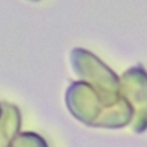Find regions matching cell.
<instances>
[{
  "label": "cell",
  "mask_w": 147,
  "mask_h": 147,
  "mask_svg": "<svg viewBox=\"0 0 147 147\" xmlns=\"http://www.w3.org/2000/svg\"><path fill=\"white\" fill-rule=\"evenodd\" d=\"M0 115V147H9L10 141L20 126V113L16 107L3 103Z\"/></svg>",
  "instance_id": "6da1fadb"
},
{
  "label": "cell",
  "mask_w": 147,
  "mask_h": 147,
  "mask_svg": "<svg viewBox=\"0 0 147 147\" xmlns=\"http://www.w3.org/2000/svg\"><path fill=\"white\" fill-rule=\"evenodd\" d=\"M29 1H31V2H38V1H40V0H29Z\"/></svg>",
  "instance_id": "7a4b0ae2"
},
{
  "label": "cell",
  "mask_w": 147,
  "mask_h": 147,
  "mask_svg": "<svg viewBox=\"0 0 147 147\" xmlns=\"http://www.w3.org/2000/svg\"><path fill=\"white\" fill-rule=\"evenodd\" d=\"M0 115H1V108H0Z\"/></svg>",
  "instance_id": "3957f363"
}]
</instances>
